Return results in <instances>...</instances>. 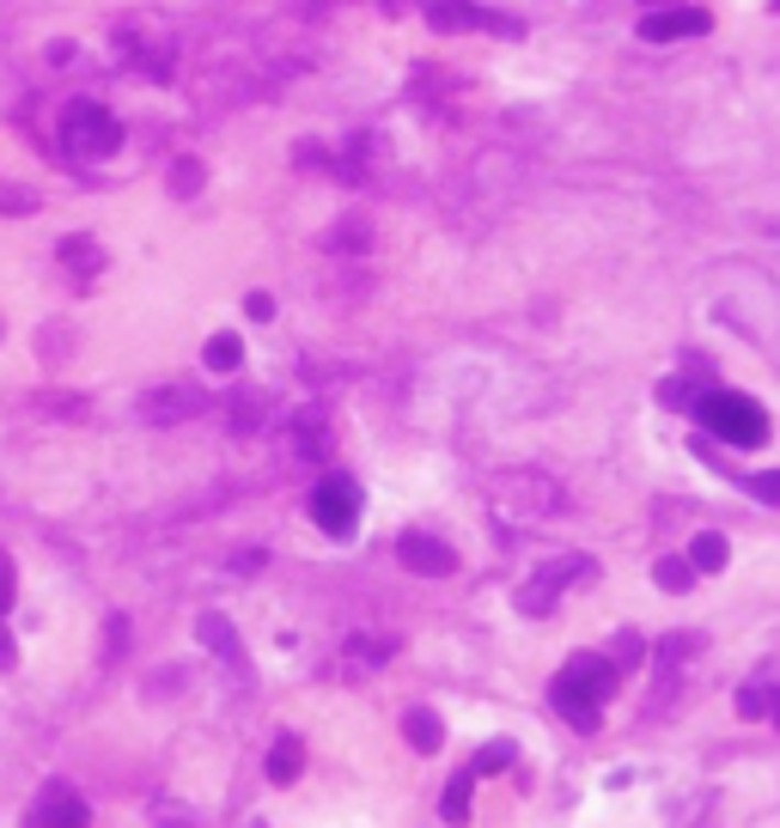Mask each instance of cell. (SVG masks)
Segmentation results:
<instances>
[{
  "label": "cell",
  "mask_w": 780,
  "mask_h": 828,
  "mask_svg": "<svg viewBox=\"0 0 780 828\" xmlns=\"http://www.w3.org/2000/svg\"><path fill=\"white\" fill-rule=\"evenodd\" d=\"M311 518H318L330 537H354L360 525V487L348 475H323L318 494H311Z\"/></svg>",
  "instance_id": "obj_4"
},
{
  "label": "cell",
  "mask_w": 780,
  "mask_h": 828,
  "mask_svg": "<svg viewBox=\"0 0 780 828\" xmlns=\"http://www.w3.org/2000/svg\"><path fill=\"white\" fill-rule=\"evenodd\" d=\"M403 737H409V743H415L421 755H433V750H439V719H433L427 707H415L409 719H403Z\"/></svg>",
  "instance_id": "obj_14"
},
{
  "label": "cell",
  "mask_w": 780,
  "mask_h": 828,
  "mask_svg": "<svg viewBox=\"0 0 780 828\" xmlns=\"http://www.w3.org/2000/svg\"><path fill=\"white\" fill-rule=\"evenodd\" d=\"M251 317L256 323H268V317H275V299H268V292H251Z\"/></svg>",
  "instance_id": "obj_27"
},
{
  "label": "cell",
  "mask_w": 780,
  "mask_h": 828,
  "mask_svg": "<svg viewBox=\"0 0 780 828\" xmlns=\"http://www.w3.org/2000/svg\"><path fill=\"white\" fill-rule=\"evenodd\" d=\"M652 7H664V0H652Z\"/></svg>",
  "instance_id": "obj_29"
},
{
  "label": "cell",
  "mask_w": 780,
  "mask_h": 828,
  "mask_svg": "<svg viewBox=\"0 0 780 828\" xmlns=\"http://www.w3.org/2000/svg\"><path fill=\"white\" fill-rule=\"evenodd\" d=\"M695 415H701V427L714 439H726V445H738V451H756L768 439V415H762V402L756 396H744V390H707L695 402Z\"/></svg>",
  "instance_id": "obj_2"
},
{
  "label": "cell",
  "mask_w": 780,
  "mask_h": 828,
  "mask_svg": "<svg viewBox=\"0 0 780 828\" xmlns=\"http://www.w3.org/2000/svg\"><path fill=\"white\" fill-rule=\"evenodd\" d=\"M201 408H208V396L201 390H189V384H172V390H153L141 402V415L153 427H172V421H189V415H201Z\"/></svg>",
  "instance_id": "obj_8"
},
{
  "label": "cell",
  "mask_w": 780,
  "mask_h": 828,
  "mask_svg": "<svg viewBox=\"0 0 780 828\" xmlns=\"http://www.w3.org/2000/svg\"><path fill=\"white\" fill-rule=\"evenodd\" d=\"M750 494L762 506H780V470H762V475H750Z\"/></svg>",
  "instance_id": "obj_19"
},
{
  "label": "cell",
  "mask_w": 780,
  "mask_h": 828,
  "mask_svg": "<svg viewBox=\"0 0 780 828\" xmlns=\"http://www.w3.org/2000/svg\"><path fill=\"white\" fill-rule=\"evenodd\" d=\"M726 537H719V530H701L695 542H689V566H695V573H719V566H726Z\"/></svg>",
  "instance_id": "obj_11"
},
{
  "label": "cell",
  "mask_w": 780,
  "mask_h": 828,
  "mask_svg": "<svg viewBox=\"0 0 780 828\" xmlns=\"http://www.w3.org/2000/svg\"><path fill=\"white\" fill-rule=\"evenodd\" d=\"M609 695H616V664L597 652L568 658V671L549 688V700H556V707L568 713V725H580V731H597V707H604Z\"/></svg>",
  "instance_id": "obj_1"
},
{
  "label": "cell",
  "mask_w": 780,
  "mask_h": 828,
  "mask_svg": "<svg viewBox=\"0 0 780 828\" xmlns=\"http://www.w3.org/2000/svg\"><path fill=\"white\" fill-rule=\"evenodd\" d=\"M172 189H177V196H196V189H201V165H177Z\"/></svg>",
  "instance_id": "obj_22"
},
{
  "label": "cell",
  "mask_w": 780,
  "mask_h": 828,
  "mask_svg": "<svg viewBox=\"0 0 780 828\" xmlns=\"http://www.w3.org/2000/svg\"><path fill=\"white\" fill-rule=\"evenodd\" d=\"M201 360H208V372H239L244 366V342L239 335H213V342L201 347Z\"/></svg>",
  "instance_id": "obj_13"
},
{
  "label": "cell",
  "mask_w": 780,
  "mask_h": 828,
  "mask_svg": "<svg viewBox=\"0 0 780 828\" xmlns=\"http://www.w3.org/2000/svg\"><path fill=\"white\" fill-rule=\"evenodd\" d=\"M470 786H476V774H470V768H463V774L446 786V823H470Z\"/></svg>",
  "instance_id": "obj_15"
},
{
  "label": "cell",
  "mask_w": 780,
  "mask_h": 828,
  "mask_svg": "<svg viewBox=\"0 0 780 828\" xmlns=\"http://www.w3.org/2000/svg\"><path fill=\"white\" fill-rule=\"evenodd\" d=\"M774 7H780V0H774Z\"/></svg>",
  "instance_id": "obj_30"
},
{
  "label": "cell",
  "mask_w": 780,
  "mask_h": 828,
  "mask_svg": "<svg viewBox=\"0 0 780 828\" xmlns=\"http://www.w3.org/2000/svg\"><path fill=\"white\" fill-rule=\"evenodd\" d=\"M62 141H67V153H80V158H110L122 146V122L110 117L105 104L80 98V104H67V117H62Z\"/></svg>",
  "instance_id": "obj_3"
},
{
  "label": "cell",
  "mask_w": 780,
  "mask_h": 828,
  "mask_svg": "<svg viewBox=\"0 0 780 828\" xmlns=\"http://www.w3.org/2000/svg\"><path fill=\"white\" fill-rule=\"evenodd\" d=\"M659 585L664 592H689V585H695V566H689L683 554H664L659 561Z\"/></svg>",
  "instance_id": "obj_17"
},
{
  "label": "cell",
  "mask_w": 780,
  "mask_h": 828,
  "mask_svg": "<svg viewBox=\"0 0 780 828\" xmlns=\"http://www.w3.org/2000/svg\"><path fill=\"white\" fill-rule=\"evenodd\" d=\"M13 658H19V645H13V633H7V616H0V671H13Z\"/></svg>",
  "instance_id": "obj_25"
},
{
  "label": "cell",
  "mask_w": 780,
  "mask_h": 828,
  "mask_svg": "<svg viewBox=\"0 0 780 828\" xmlns=\"http://www.w3.org/2000/svg\"><path fill=\"white\" fill-rule=\"evenodd\" d=\"M25 828H92V810H86V798L74 786H62V780H50L37 798V810L25 816Z\"/></svg>",
  "instance_id": "obj_5"
},
{
  "label": "cell",
  "mask_w": 780,
  "mask_h": 828,
  "mask_svg": "<svg viewBox=\"0 0 780 828\" xmlns=\"http://www.w3.org/2000/svg\"><path fill=\"white\" fill-rule=\"evenodd\" d=\"M738 707L750 713V719H762V713H768V688H744V695H738Z\"/></svg>",
  "instance_id": "obj_23"
},
{
  "label": "cell",
  "mask_w": 780,
  "mask_h": 828,
  "mask_svg": "<svg viewBox=\"0 0 780 828\" xmlns=\"http://www.w3.org/2000/svg\"><path fill=\"white\" fill-rule=\"evenodd\" d=\"M768 719L780 725V688H774V695H768Z\"/></svg>",
  "instance_id": "obj_28"
},
{
  "label": "cell",
  "mask_w": 780,
  "mask_h": 828,
  "mask_svg": "<svg viewBox=\"0 0 780 828\" xmlns=\"http://www.w3.org/2000/svg\"><path fill=\"white\" fill-rule=\"evenodd\" d=\"M664 408H683V402H695V390H689V384H664Z\"/></svg>",
  "instance_id": "obj_26"
},
{
  "label": "cell",
  "mask_w": 780,
  "mask_h": 828,
  "mask_svg": "<svg viewBox=\"0 0 780 828\" xmlns=\"http://www.w3.org/2000/svg\"><path fill=\"white\" fill-rule=\"evenodd\" d=\"M580 573L592 578V561H561V566H549L542 578H530L525 592H518V609H525V616H542V609L556 604L561 585H568V578H580Z\"/></svg>",
  "instance_id": "obj_9"
},
{
  "label": "cell",
  "mask_w": 780,
  "mask_h": 828,
  "mask_svg": "<svg viewBox=\"0 0 780 828\" xmlns=\"http://www.w3.org/2000/svg\"><path fill=\"white\" fill-rule=\"evenodd\" d=\"M714 19L701 13V7H659V13L640 19V37L647 43H677V37H707Z\"/></svg>",
  "instance_id": "obj_6"
},
{
  "label": "cell",
  "mask_w": 780,
  "mask_h": 828,
  "mask_svg": "<svg viewBox=\"0 0 780 828\" xmlns=\"http://www.w3.org/2000/svg\"><path fill=\"white\" fill-rule=\"evenodd\" d=\"M7 609H13V561L0 554V616H7Z\"/></svg>",
  "instance_id": "obj_24"
},
{
  "label": "cell",
  "mask_w": 780,
  "mask_h": 828,
  "mask_svg": "<svg viewBox=\"0 0 780 828\" xmlns=\"http://www.w3.org/2000/svg\"><path fill=\"white\" fill-rule=\"evenodd\" d=\"M299 762H305V750L293 743V737H281L275 750H268V780H275V786H293V780H299Z\"/></svg>",
  "instance_id": "obj_12"
},
{
  "label": "cell",
  "mask_w": 780,
  "mask_h": 828,
  "mask_svg": "<svg viewBox=\"0 0 780 828\" xmlns=\"http://www.w3.org/2000/svg\"><path fill=\"white\" fill-rule=\"evenodd\" d=\"M397 561L409 566V573H421V578H446L451 566H458V554H451L439 537H427V530H409V537L397 542Z\"/></svg>",
  "instance_id": "obj_7"
},
{
  "label": "cell",
  "mask_w": 780,
  "mask_h": 828,
  "mask_svg": "<svg viewBox=\"0 0 780 828\" xmlns=\"http://www.w3.org/2000/svg\"><path fill=\"white\" fill-rule=\"evenodd\" d=\"M62 263L80 268V275H98V263H105V256H98L92 238H67V244H62Z\"/></svg>",
  "instance_id": "obj_16"
},
{
  "label": "cell",
  "mask_w": 780,
  "mask_h": 828,
  "mask_svg": "<svg viewBox=\"0 0 780 828\" xmlns=\"http://www.w3.org/2000/svg\"><path fill=\"white\" fill-rule=\"evenodd\" d=\"M513 755H518L513 743H488V750H482L476 762H470V774H476V780H482V774H501V768L513 762Z\"/></svg>",
  "instance_id": "obj_18"
},
{
  "label": "cell",
  "mask_w": 780,
  "mask_h": 828,
  "mask_svg": "<svg viewBox=\"0 0 780 828\" xmlns=\"http://www.w3.org/2000/svg\"><path fill=\"white\" fill-rule=\"evenodd\" d=\"M201 640H208L213 652H232V628H226L220 616H201Z\"/></svg>",
  "instance_id": "obj_20"
},
{
  "label": "cell",
  "mask_w": 780,
  "mask_h": 828,
  "mask_svg": "<svg viewBox=\"0 0 780 828\" xmlns=\"http://www.w3.org/2000/svg\"><path fill=\"white\" fill-rule=\"evenodd\" d=\"M640 652H647V645H640V633H622V640H616V658H609V664H640Z\"/></svg>",
  "instance_id": "obj_21"
},
{
  "label": "cell",
  "mask_w": 780,
  "mask_h": 828,
  "mask_svg": "<svg viewBox=\"0 0 780 828\" xmlns=\"http://www.w3.org/2000/svg\"><path fill=\"white\" fill-rule=\"evenodd\" d=\"M427 25L433 31H476V25H488V13L470 7V0H433V7H427Z\"/></svg>",
  "instance_id": "obj_10"
}]
</instances>
